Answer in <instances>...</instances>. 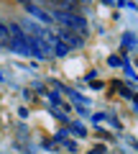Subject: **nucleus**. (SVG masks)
<instances>
[{
    "label": "nucleus",
    "instance_id": "nucleus-1",
    "mask_svg": "<svg viewBox=\"0 0 138 154\" xmlns=\"http://www.w3.org/2000/svg\"><path fill=\"white\" fill-rule=\"evenodd\" d=\"M56 16V21L59 23H64L66 28H69V31H77V33H87V21H84L82 16H79V13H69V11H56L54 13Z\"/></svg>",
    "mask_w": 138,
    "mask_h": 154
},
{
    "label": "nucleus",
    "instance_id": "nucleus-2",
    "mask_svg": "<svg viewBox=\"0 0 138 154\" xmlns=\"http://www.w3.org/2000/svg\"><path fill=\"white\" fill-rule=\"evenodd\" d=\"M51 44L46 41L44 36H31V54H36V57H49L51 54Z\"/></svg>",
    "mask_w": 138,
    "mask_h": 154
},
{
    "label": "nucleus",
    "instance_id": "nucleus-3",
    "mask_svg": "<svg viewBox=\"0 0 138 154\" xmlns=\"http://www.w3.org/2000/svg\"><path fill=\"white\" fill-rule=\"evenodd\" d=\"M59 41H64V44L72 49V46H79V44H82V36H79L77 31H69V28H64V31H59Z\"/></svg>",
    "mask_w": 138,
    "mask_h": 154
},
{
    "label": "nucleus",
    "instance_id": "nucleus-4",
    "mask_svg": "<svg viewBox=\"0 0 138 154\" xmlns=\"http://www.w3.org/2000/svg\"><path fill=\"white\" fill-rule=\"evenodd\" d=\"M23 5H26V8H28V11H31V13H33V16H36V18H41V21H49V16H46V13L41 11L39 5H33V3H28V0H26V3H23Z\"/></svg>",
    "mask_w": 138,
    "mask_h": 154
},
{
    "label": "nucleus",
    "instance_id": "nucleus-5",
    "mask_svg": "<svg viewBox=\"0 0 138 154\" xmlns=\"http://www.w3.org/2000/svg\"><path fill=\"white\" fill-rule=\"evenodd\" d=\"M0 44L10 46V28H8V26H3V23H0Z\"/></svg>",
    "mask_w": 138,
    "mask_h": 154
},
{
    "label": "nucleus",
    "instance_id": "nucleus-6",
    "mask_svg": "<svg viewBox=\"0 0 138 154\" xmlns=\"http://www.w3.org/2000/svg\"><path fill=\"white\" fill-rule=\"evenodd\" d=\"M54 54H59V57H66V54H69V46H66L64 41H56V44H54Z\"/></svg>",
    "mask_w": 138,
    "mask_h": 154
},
{
    "label": "nucleus",
    "instance_id": "nucleus-7",
    "mask_svg": "<svg viewBox=\"0 0 138 154\" xmlns=\"http://www.w3.org/2000/svg\"><path fill=\"white\" fill-rule=\"evenodd\" d=\"M77 3H87V0H77Z\"/></svg>",
    "mask_w": 138,
    "mask_h": 154
}]
</instances>
